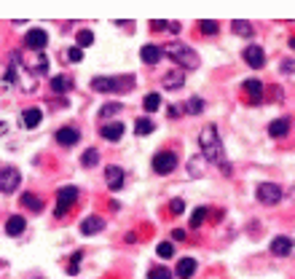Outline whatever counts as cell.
Returning <instances> with one entry per match:
<instances>
[{"label": "cell", "mask_w": 295, "mask_h": 279, "mask_svg": "<svg viewBox=\"0 0 295 279\" xmlns=\"http://www.w3.org/2000/svg\"><path fill=\"white\" fill-rule=\"evenodd\" d=\"M199 148H201V156H204L209 164H217L223 169V175H231V161H226L220 134H217V129L212 126V123L199 131Z\"/></svg>", "instance_id": "1"}, {"label": "cell", "mask_w": 295, "mask_h": 279, "mask_svg": "<svg viewBox=\"0 0 295 279\" xmlns=\"http://www.w3.org/2000/svg\"><path fill=\"white\" fill-rule=\"evenodd\" d=\"M164 54H167V57H172L177 65H180V70H196V67L201 65V57H199V54L193 51L191 46L180 43V41L169 43L167 49H164Z\"/></svg>", "instance_id": "2"}, {"label": "cell", "mask_w": 295, "mask_h": 279, "mask_svg": "<svg viewBox=\"0 0 295 279\" xmlns=\"http://www.w3.org/2000/svg\"><path fill=\"white\" fill-rule=\"evenodd\" d=\"M134 86V78L131 75H123V78H107V75H97V78H91V89L94 91H102V94H110V91H129Z\"/></svg>", "instance_id": "3"}, {"label": "cell", "mask_w": 295, "mask_h": 279, "mask_svg": "<svg viewBox=\"0 0 295 279\" xmlns=\"http://www.w3.org/2000/svg\"><path fill=\"white\" fill-rule=\"evenodd\" d=\"M78 196H81V191L75 188V185H62V188L57 191V207H54V215H57V218H65V212L78 201Z\"/></svg>", "instance_id": "4"}, {"label": "cell", "mask_w": 295, "mask_h": 279, "mask_svg": "<svg viewBox=\"0 0 295 279\" xmlns=\"http://www.w3.org/2000/svg\"><path fill=\"white\" fill-rule=\"evenodd\" d=\"M255 196H258L260 204H266V207H274L279 204V201L284 199V191L279 188L276 183H260L258 188H255Z\"/></svg>", "instance_id": "5"}, {"label": "cell", "mask_w": 295, "mask_h": 279, "mask_svg": "<svg viewBox=\"0 0 295 279\" xmlns=\"http://www.w3.org/2000/svg\"><path fill=\"white\" fill-rule=\"evenodd\" d=\"M177 156L172 151H159L156 156H153V161H151V167H153V172L156 175H172L175 169H177Z\"/></svg>", "instance_id": "6"}, {"label": "cell", "mask_w": 295, "mask_h": 279, "mask_svg": "<svg viewBox=\"0 0 295 279\" xmlns=\"http://www.w3.org/2000/svg\"><path fill=\"white\" fill-rule=\"evenodd\" d=\"M22 185V172L17 167H3L0 169V193H14Z\"/></svg>", "instance_id": "7"}, {"label": "cell", "mask_w": 295, "mask_h": 279, "mask_svg": "<svg viewBox=\"0 0 295 279\" xmlns=\"http://www.w3.org/2000/svg\"><path fill=\"white\" fill-rule=\"evenodd\" d=\"M46 43H49V35H46V30H41V27L30 30V33L25 35V46L30 51H35V54H43Z\"/></svg>", "instance_id": "8"}, {"label": "cell", "mask_w": 295, "mask_h": 279, "mask_svg": "<svg viewBox=\"0 0 295 279\" xmlns=\"http://www.w3.org/2000/svg\"><path fill=\"white\" fill-rule=\"evenodd\" d=\"M242 59L247 62L250 67H255V70H260L263 65H266V51L260 49V46H255V43H250L247 49L242 51Z\"/></svg>", "instance_id": "9"}, {"label": "cell", "mask_w": 295, "mask_h": 279, "mask_svg": "<svg viewBox=\"0 0 295 279\" xmlns=\"http://www.w3.org/2000/svg\"><path fill=\"white\" fill-rule=\"evenodd\" d=\"M105 183H107V188H110V191H121L123 183H126V175H123L121 167L110 164V167L105 169Z\"/></svg>", "instance_id": "10"}, {"label": "cell", "mask_w": 295, "mask_h": 279, "mask_svg": "<svg viewBox=\"0 0 295 279\" xmlns=\"http://www.w3.org/2000/svg\"><path fill=\"white\" fill-rule=\"evenodd\" d=\"M123 131H126V126H123L121 121H107V123H102L99 134H102L107 143H118V140H123Z\"/></svg>", "instance_id": "11"}, {"label": "cell", "mask_w": 295, "mask_h": 279, "mask_svg": "<svg viewBox=\"0 0 295 279\" xmlns=\"http://www.w3.org/2000/svg\"><path fill=\"white\" fill-rule=\"evenodd\" d=\"M102 228H105V220L99 218V215H86V218L81 220V234L83 236H94Z\"/></svg>", "instance_id": "12"}, {"label": "cell", "mask_w": 295, "mask_h": 279, "mask_svg": "<svg viewBox=\"0 0 295 279\" xmlns=\"http://www.w3.org/2000/svg\"><path fill=\"white\" fill-rule=\"evenodd\" d=\"M57 143L59 145H65V148H70V145H78V140H81V131L75 129V126H62L57 129Z\"/></svg>", "instance_id": "13"}, {"label": "cell", "mask_w": 295, "mask_h": 279, "mask_svg": "<svg viewBox=\"0 0 295 279\" xmlns=\"http://www.w3.org/2000/svg\"><path fill=\"white\" fill-rule=\"evenodd\" d=\"M41 121H43V110H41V107H25V110H22V126H25V129H35Z\"/></svg>", "instance_id": "14"}, {"label": "cell", "mask_w": 295, "mask_h": 279, "mask_svg": "<svg viewBox=\"0 0 295 279\" xmlns=\"http://www.w3.org/2000/svg\"><path fill=\"white\" fill-rule=\"evenodd\" d=\"M139 57H142L145 65H159V59L164 57V49H161V46H156V43H147V46H142Z\"/></svg>", "instance_id": "15"}, {"label": "cell", "mask_w": 295, "mask_h": 279, "mask_svg": "<svg viewBox=\"0 0 295 279\" xmlns=\"http://www.w3.org/2000/svg\"><path fill=\"white\" fill-rule=\"evenodd\" d=\"M180 86H185V70H172V73H167L164 75V89H169V91H177Z\"/></svg>", "instance_id": "16"}, {"label": "cell", "mask_w": 295, "mask_h": 279, "mask_svg": "<svg viewBox=\"0 0 295 279\" xmlns=\"http://www.w3.org/2000/svg\"><path fill=\"white\" fill-rule=\"evenodd\" d=\"M175 274H177V279H191L193 274H196V260L193 258H180L177 260Z\"/></svg>", "instance_id": "17"}, {"label": "cell", "mask_w": 295, "mask_h": 279, "mask_svg": "<svg viewBox=\"0 0 295 279\" xmlns=\"http://www.w3.org/2000/svg\"><path fill=\"white\" fill-rule=\"evenodd\" d=\"M207 164H209V161L204 156H193L188 161V177H191V180H199V177L207 172Z\"/></svg>", "instance_id": "18"}, {"label": "cell", "mask_w": 295, "mask_h": 279, "mask_svg": "<svg viewBox=\"0 0 295 279\" xmlns=\"http://www.w3.org/2000/svg\"><path fill=\"white\" fill-rule=\"evenodd\" d=\"M25 228H27V220L22 218V215H11V218L6 220V234H9V236L25 234Z\"/></svg>", "instance_id": "19"}, {"label": "cell", "mask_w": 295, "mask_h": 279, "mask_svg": "<svg viewBox=\"0 0 295 279\" xmlns=\"http://www.w3.org/2000/svg\"><path fill=\"white\" fill-rule=\"evenodd\" d=\"M290 250H292V239L290 236H276L274 242H271V255L284 258V255H290Z\"/></svg>", "instance_id": "20"}, {"label": "cell", "mask_w": 295, "mask_h": 279, "mask_svg": "<svg viewBox=\"0 0 295 279\" xmlns=\"http://www.w3.org/2000/svg\"><path fill=\"white\" fill-rule=\"evenodd\" d=\"M290 126H292V121H290V118H276V121H271V123H268V134L279 140V137H284L287 131H290Z\"/></svg>", "instance_id": "21"}, {"label": "cell", "mask_w": 295, "mask_h": 279, "mask_svg": "<svg viewBox=\"0 0 295 279\" xmlns=\"http://www.w3.org/2000/svg\"><path fill=\"white\" fill-rule=\"evenodd\" d=\"M242 86H244L247 97H250L252 102H260V99H263V83H260L258 78H250V81H244Z\"/></svg>", "instance_id": "22"}, {"label": "cell", "mask_w": 295, "mask_h": 279, "mask_svg": "<svg viewBox=\"0 0 295 279\" xmlns=\"http://www.w3.org/2000/svg\"><path fill=\"white\" fill-rule=\"evenodd\" d=\"M70 86H73V81H70L67 75H54L51 78V91L54 94H67Z\"/></svg>", "instance_id": "23"}, {"label": "cell", "mask_w": 295, "mask_h": 279, "mask_svg": "<svg viewBox=\"0 0 295 279\" xmlns=\"http://www.w3.org/2000/svg\"><path fill=\"white\" fill-rule=\"evenodd\" d=\"M22 207L33 209V212H41V209H43V199L35 196V193H22Z\"/></svg>", "instance_id": "24"}, {"label": "cell", "mask_w": 295, "mask_h": 279, "mask_svg": "<svg viewBox=\"0 0 295 279\" xmlns=\"http://www.w3.org/2000/svg\"><path fill=\"white\" fill-rule=\"evenodd\" d=\"M231 30H234L236 35H242V38H247V41H250V38L255 35V27L250 25V22H242V19H236L234 25H231Z\"/></svg>", "instance_id": "25"}, {"label": "cell", "mask_w": 295, "mask_h": 279, "mask_svg": "<svg viewBox=\"0 0 295 279\" xmlns=\"http://www.w3.org/2000/svg\"><path fill=\"white\" fill-rule=\"evenodd\" d=\"M123 110V105L121 102H107L99 107V121H107V118H113V115H118Z\"/></svg>", "instance_id": "26"}, {"label": "cell", "mask_w": 295, "mask_h": 279, "mask_svg": "<svg viewBox=\"0 0 295 279\" xmlns=\"http://www.w3.org/2000/svg\"><path fill=\"white\" fill-rule=\"evenodd\" d=\"M153 129H156V126H153L151 118H137V121H134V134H137V137H147Z\"/></svg>", "instance_id": "27"}, {"label": "cell", "mask_w": 295, "mask_h": 279, "mask_svg": "<svg viewBox=\"0 0 295 279\" xmlns=\"http://www.w3.org/2000/svg\"><path fill=\"white\" fill-rule=\"evenodd\" d=\"M185 113H188V115H201V113H204V99H201V97H191L188 102H185Z\"/></svg>", "instance_id": "28"}, {"label": "cell", "mask_w": 295, "mask_h": 279, "mask_svg": "<svg viewBox=\"0 0 295 279\" xmlns=\"http://www.w3.org/2000/svg\"><path fill=\"white\" fill-rule=\"evenodd\" d=\"M30 73L33 75H46L49 73V59H46V54H38L35 65H30Z\"/></svg>", "instance_id": "29"}, {"label": "cell", "mask_w": 295, "mask_h": 279, "mask_svg": "<svg viewBox=\"0 0 295 279\" xmlns=\"http://www.w3.org/2000/svg\"><path fill=\"white\" fill-rule=\"evenodd\" d=\"M91 43H94V33H91V30H78V35H75V46H78V49H89Z\"/></svg>", "instance_id": "30"}, {"label": "cell", "mask_w": 295, "mask_h": 279, "mask_svg": "<svg viewBox=\"0 0 295 279\" xmlns=\"http://www.w3.org/2000/svg\"><path fill=\"white\" fill-rule=\"evenodd\" d=\"M142 107H145V110H147V113H156V110H159V107H161V94H159V91H151V94H147V97H145V102H142Z\"/></svg>", "instance_id": "31"}, {"label": "cell", "mask_w": 295, "mask_h": 279, "mask_svg": "<svg viewBox=\"0 0 295 279\" xmlns=\"http://www.w3.org/2000/svg\"><path fill=\"white\" fill-rule=\"evenodd\" d=\"M207 215H209L207 207H196V209H193V215H191V228H201V223L207 220Z\"/></svg>", "instance_id": "32"}, {"label": "cell", "mask_w": 295, "mask_h": 279, "mask_svg": "<svg viewBox=\"0 0 295 279\" xmlns=\"http://www.w3.org/2000/svg\"><path fill=\"white\" fill-rule=\"evenodd\" d=\"M81 164H83V167H97V164H99V151H97V148H89V151H83V156H81Z\"/></svg>", "instance_id": "33"}, {"label": "cell", "mask_w": 295, "mask_h": 279, "mask_svg": "<svg viewBox=\"0 0 295 279\" xmlns=\"http://www.w3.org/2000/svg\"><path fill=\"white\" fill-rule=\"evenodd\" d=\"M81 258H83V252L70 255V263H67V276H78V271H81Z\"/></svg>", "instance_id": "34"}, {"label": "cell", "mask_w": 295, "mask_h": 279, "mask_svg": "<svg viewBox=\"0 0 295 279\" xmlns=\"http://www.w3.org/2000/svg\"><path fill=\"white\" fill-rule=\"evenodd\" d=\"M147 279H172V271H169L167 266H153L151 271H147Z\"/></svg>", "instance_id": "35"}, {"label": "cell", "mask_w": 295, "mask_h": 279, "mask_svg": "<svg viewBox=\"0 0 295 279\" xmlns=\"http://www.w3.org/2000/svg\"><path fill=\"white\" fill-rule=\"evenodd\" d=\"M217 30H220L217 22H199V33L201 35H217Z\"/></svg>", "instance_id": "36"}, {"label": "cell", "mask_w": 295, "mask_h": 279, "mask_svg": "<svg viewBox=\"0 0 295 279\" xmlns=\"http://www.w3.org/2000/svg\"><path fill=\"white\" fill-rule=\"evenodd\" d=\"M156 252H159V258H172V255H175V244L172 242H159Z\"/></svg>", "instance_id": "37"}, {"label": "cell", "mask_w": 295, "mask_h": 279, "mask_svg": "<svg viewBox=\"0 0 295 279\" xmlns=\"http://www.w3.org/2000/svg\"><path fill=\"white\" fill-rule=\"evenodd\" d=\"M65 57H67L70 62H75V65H78V62L83 59V49H78V46H70V49H67V54H65Z\"/></svg>", "instance_id": "38"}, {"label": "cell", "mask_w": 295, "mask_h": 279, "mask_svg": "<svg viewBox=\"0 0 295 279\" xmlns=\"http://www.w3.org/2000/svg\"><path fill=\"white\" fill-rule=\"evenodd\" d=\"M169 212H172V215H183L185 212V201L183 199H172V201H169Z\"/></svg>", "instance_id": "39"}, {"label": "cell", "mask_w": 295, "mask_h": 279, "mask_svg": "<svg viewBox=\"0 0 295 279\" xmlns=\"http://www.w3.org/2000/svg\"><path fill=\"white\" fill-rule=\"evenodd\" d=\"M282 73H284V75L295 73V62H292V59H284V62H282Z\"/></svg>", "instance_id": "40"}, {"label": "cell", "mask_w": 295, "mask_h": 279, "mask_svg": "<svg viewBox=\"0 0 295 279\" xmlns=\"http://www.w3.org/2000/svg\"><path fill=\"white\" fill-rule=\"evenodd\" d=\"M169 27V22H161V19H153V25H151V30H156V33H159V30H167Z\"/></svg>", "instance_id": "41"}, {"label": "cell", "mask_w": 295, "mask_h": 279, "mask_svg": "<svg viewBox=\"0 0 295 279\" xmlns=\"http://www.w3.org/2000/svg\"><path fill=\"white\" fill-rule=\"evenodd\" d=\"M183 110H180V105H169V118H177Z\"/></svg>", "instance_id": "42"}, {"label": "cell", "mask_w": 295, "mask_h": 279, "mask_svg": "<svg viewBox=\"0 0 295 279\" xmlns=\"http://www.w3.org/2000/svg\"><path fill=\"white\" fill-rule=\"evenodd\" d=\"M172 239H175V242H183V239H185V231H180V228L172 231Z\"/></svg>", "instance_id": "43"}, {"label": "cell", "mask_w": 295, "mask_h": 279, "mask_svg": "<svg viewBox=\"0 0 295 279\" xmlns=\"http://www.w3.org/2000/svg\"><path fill=\"white\" fill-rule=\"evenodd\" d=\"M167 30H169V33H180V25H177V22H169Z\"/></svg>", "instance_id": "44"}, {"label": "cell", "mask_w": 295, "mask_h": 279, "mask_svg": "<svg viewBox=\"0 0 295 279\" xmlns=\"http://www.w3.org/2000/svg\"><path fill=\"white\" fill-rule=\"evenodd\" d=\"M126 242H129V244L137 242V234H134V231H129V234H126Z\"/></svg>", "instance_id": "45"}, {"label": "cell", "mask_w": 295, "mask_h": 279, "mask_svg": "<svg viewBox=\"0 0 295 279\" xmlns=\"http://www.w3.org/2000/svg\"><path fill=\"white\" fill-rule=\"evenodd\" d=\"M284 196H290V199H292V201H295V183H292V185H290V188H287V193H284Z\"/></svg>", "instance_id": "46"}, {"label": "cell", "mask_w": 295, "mask_h": 279, "mask_svg": "<svg viewBox=\"0 0 295 279\" xmlns=\"http://www.w3.org/2000/svg\"><path fill=\"white\" fill-rule=\"evenodd\" d=\"M6 131H9V123H0V137H3Z\"/></svg>", "instance_id": "47"}, {"label": "cell", "mask_w": 295, "mask_h": 279, "mask_svg": "<svg viewBox=\"0 0 295 279\" xmlns=\"http://www.w3.org/2000/svg\"><path fill=\"white\" fill-rule=\"evenodd\" d=\"M287 46H290V49H292V51H295V35H292V38H290V43H287Z\"/></svg>", "instance_id": "48"}, {"label": "cell", "mask_w": 295, "mask_h": 279, "mask_svg": "<svg viewBox=\"0 0 295 279\" xmlns=\"http://www.w3.org/2000/svg\"><path fill=\"white\" fill-rule=\"evenodd\" d=\"M290 255H292V258H295V239H292V250H290Z\"/></svg>", "instance_id": "49"}]
</instances>
